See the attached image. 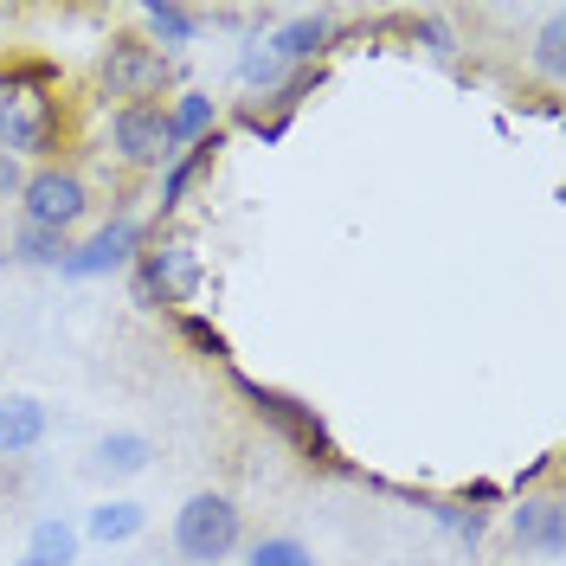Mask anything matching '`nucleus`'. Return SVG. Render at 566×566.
Instances as JSON below:
<instances>
[{"label": "nucleus", "instance_id": "0eeeda50", "mask_svg": "<svg viewBox=\"0 0 566 566\" xmlns=\"http://www.w3.org/2000/svg\"><path fill=\"white\" fill-rule=\"evenodd\" d=\"M104 155L123 175H161L175 161V136H168V109L161 104H123L104 116Z\"/></svg>", "mask_w": 566, "mask_h": 566}, {"label": "nucleus", "instance_id": "6ab92c4d", "mask_svg": "<svg viewBox=\"0 0 566 566\" xmlns=\"http://www.w3.org/2000/svg\"><path fill=\"white\" fill-rule=\"evenodd\" d=\"M77 554H84V534H77V522L39 515L33 534H27V560H39V566H71Z\"/></svg>", "mask_w": 566, "mask_h": 566}, {"label": "nucleus", "instance_id": "a878e982", "mask_svg": "<svg viewBox=\"0 0 566 566\" xmlns=\"http://www.w3.org/2000/svg\"><path fill=\"white\" fill-rule=\"evenodd\" d=\"M412 39H419L431 59H444V65L458 59V27H451L444 13H419V20H412Z\"/></svg>", "mask_w": 566, "mask_h": 566}, {"label": "nucleus", "instance_id": "423d86ee", "mask_svg": "<svg viewBox=\"0 0 566 566\" xmlns=\"http://www.w3.org/2000/svg\"><path fill=\"white\" fill-rule=\"evenodd\" d=\"M91 212H97V187H91V175H84L77 155L45 161V168H27V180H20V219L77 239V226H84Z\"/></svg>", "mask_w": 566, "mask_h": 566}, {"label": "nucleus", "instance_id": "bb28decb", "mask_svg": "<svg viewBox=\"0 0 566 566\" xmlns=\"http://www.w3.org/2000/svg\"><path fill=\"white\" fill-rule=\"evenodd\" d=\"M554 476H560V451H541V458H534L528 470L515 476V495H534V490H541V483L554 490Z\"/></svg>", "mask_w": 566, "mask_h": 566}, {"label": "nucleus", "instance_id": "4468645a", "mask_svg": "<svg viewBox=\"0 0 566 566\" xmlns=\"http://www.w3.org/2000/svg\"><path fill=\"white\" fill-rule=\"evenodd\" d=\"M168 136H175V155L180 148H193V142H207L219 129V97L212 91H193V84H180L175 97H168Z\"/></svg>", "mask_w": 566, "mask_h": 566}, {"label": "nucleus", "instance_id": "9d476101", "mask_svg": "<svg viewBox=\"0 0 566 566\" xmlns=\"http://www.w3.org/2000/svg\"><path fill=\"white\" fill-rule=\"evenodd\" d=\"M264 45L290 71H310V65H328L342 52V27H335V13H290V20H277L264 33Z\"/></svg>", "mask_w": 566, "mask_h": 566}, {"label": "nucleus", "instance_id": "ddd939ff", "mask_svg": "<svg viewBox=\"0 0 566 566\" xmlns=\"http://www.w3.org/2000/svg\"><path fill=\"white\" fill-rule=\"evenodd\" d=\"M155 52H168V59H180L193 39L207 33V13L200 7H180V0H142V27H136Z\"/></svg>", "mask_w": 566, "mask_h": 566}, {"label": "nucleus", "instance_id": "dca6fc26", "mask_svg": "<svg viewBox=\"0 0 566 566\" xmlns=\"http://www.w3.org/2000/svg\"><path fill=\"white\" fill-rule=\"evenodd\" d=\"M155 463V444L142 438V431H104L97 444H91V476H142Z\"/></svg>", "mask_w": 566, "mask_h": 566}, {"label": "nucleus", "instance_id": "2eb2a0df", "mask_svg": "<svg viewBox=\"0 0 566 566\" xmlns=\"http://www.w3.org/2000/svg\"><path fill=\"white\" fill-rule=\"evenodd\" d=\"M142 528H148V509L129 502V495H109V502H97V509L77 522V534L97 541V547H123V541H136Z\"/></svg>", "mask_w": 566, "mask_h": 566}, {"label": "nucleus", "instance_id": "9b49d317", "mask_svg": "<svg viewBox=\"0 0 566 566\" xmlns=\"http://www.w3.org/2000/svg\"><path fill=\"white\" fill-rule=\"evenodd\" d=\"M226 136H232V129L219 123V129H212L207 142L180 148L175 161H168V168L155 175V226H161V219H175V212L187 207V193H193V187H200V180L212 175V161H219V148H226Z\"/></svg>", "mask_w": 566, "mask_h": 566}, {"label": "nucleus", "instance_id": "f257e3e1", "mask_svg": "<svg viewBox=\"0 0 566 566\" xmlns=\"http://www.w3.org/2000/svg\"><path fill=\"white\" fill-rule=\"evenodd\" d=\"M71 148H77V129H71L65 91L0 84V155H13L20 168H45V161H65Z\"/></svg>", "mask_w": 566, "mask_h": 566}, {"label": "nucleus", "instance_id": "c85d7f7f", "mask_svg": "<svg viewBox=\"0 0 566 566\" xmlns=\"http://www.w3.org/2000/svg\"><path fill=\"white\" fill-rule=\"evenodd\" d=\"M13 566H39V560H13Z\"/></svg>", "mask_w": 566, "mask_h": 566}, {"label": "nucleus", "instance_id": "39448f33", "mask_svg": "<svg viewBox=\"0 0 566 566\" xmlns=\"http://www.w3.org/2000/svg\"><path fill=\"white\" fill-rule=\"evenodd\" d=\"M175 554L187 566H226L245 554V509L226 490H193L175 509Z\"/></svg>", "mask_w": 566, "mask_h": 566}, {"label": "nucleus", "instance_id": "1a4fd4ad", "mask_svg": "<svg viewBox=\"0 0 566 566\" xmlns=\"http://www.w3.org/2000/svg\"><path fill=\"white\" fill-rule=\"evenodd\" d=\"M509 541H515L522 554H547V560H560L566 554V495L560 490L515 495V509H509Z\"/></svg>", "mask_w": 566, "mask_h": 566}, {"label": "nucleus", "instance_id": "b1692460", "mask_svg": "<svg viewBox=\"0 0 566 566\" xmlns=\"http://www.w3.org/2000/svg\"><path fill=\"white\" fill-rule=\"evenodd\" d=\"M245 566H316V554L296 534H258V541H245Z\"/></svg>", "mask_w": 566, "mask_h": 566}, {"label": "nucleus", "instance_id": "f8f14e48", "mask_svg": "<svg viewBox=\"0 0 566 566\" xmlns=\"http://www.w3.org/2000/svg\"><path fill=\"white\" fill-rule=\"evenodd\" d=\"M45 431H52L45 399H33V392H0V463L33 458L39 444H45Z\"/></svg>", "mask_w": 566, "mask_h": 566}, {"label": "nucleus", "instance_id": "5701e85b", "mask_svg": "<svg viewBox=\"0 0 566 566\" xmlns=\"http://www.w3.org/2000/svg\"><path fill=\"white\" fill-rule=\"evenodd\" d=\"M0 84H20V91H65V71L39 52H13L0 59Z\"/></svg>", "mask_w": 566, "mask_h": 566}, {"label": "nucleus", "instance_id": "393cba45", "mask_svg": "<svg viewBox=\"0 0 566 566\" xmlns=\"http://www.w3.org/2000/svg\"><path fill=\"white\" fill-rule=\"evenodd\" d=\"M232 123H239V129H251L258 142H283L296 116H290V109H277L271 97H245V104L232 109Z\"/></svg>", "mask_w": 566, "mask_h": 566}, {"label": "nucleus", "instance_id": "a211bd4d", "mask_svg": "<svg viewBox=\"0 0 566 566\" xmlns=\"http://www.w3.org/2000/svg\"><path fill=\"white\" fill-rule=\"evenodd\" d=\"M232 71H239V84H245L251 97H277L283 77H290V65L264 45V33H251L245 45H239V65H232Z\"/></svg>", "mask_w": 566, "mask_h": 566}, {"label": "nucleus", "instance_id": "7ed1b4c3", "mask_svg": "<svg viewBox=\"0 0 566 566\" xmlns=\"http://www.w3.org/2000/svg\"><path fill=\"white\" fill-rule=\"evenodd\" d=\"M207 283V264H200V245L180 239V232H148L142 258L129 264V303L142 316H180Z\"/></svg>", "mask_w": 566, "mask_h": 566}, {"label": "nucleus", "instance_id": "4be33fe9", "mask_svg": "<svg viewBox=\"0 0 566 566\" xmlns=\"http://www.w3.org/2000/svg\"><path fill=\"white\" fill-rule=\"evenodd\" d=\"M419 509H431V522H438V528H451L463 547H476V541L490 534V515H483V509H463L458 495H419Z\"/></svg>", "mask_w": 566, "mask_h": 566}, {"label": "nucleus", "instance_id": "f3484780", "mask_svg": "<svg viewBox=\"0 0 566 566\" xmlns=\"http://www.w3.org/2000/svg\"><path fill=\"white\" fill-rule=\"evenodd\" d=\"M528 71L547 84V97H560V84H566V13H547V20H541V33H534V45H528Z\"/></svg>", "mask_w": 566, "mask_h": 566}, {"label": "nucleus", "instance_id": "f03ea898", "mask_svg": "<svg viewBox=\"0 0 566 566\" xmlns=\"http://www.w3.org/2000/svg\"><path fill=\"white\" fill-rule=\"evenodd\" d=\"M180 91V59L155 52L142 33H109L97 45V65H91V97H104L109 109L123 104H168Z\"/></svg>", "mask_w": 566, "mask_h": 566}, {"label": "nucleus", "instance_id": "cd10ccee", "mask_svg": "<svg viewBox=\"0 0 566 566\" xmlns=\"http://www.w3.org/2000/svg\"><path fill=\"white\" fill-rule=\"evenodd\" d=\"M20 180H27V168L13 155H0V200H20Z\"/></svg>", "mask_w": 566, "mask_h": 566}, {"label": "nucleus", "instance_id": "6e6552de", "mask_svg": "<svg viewBox=\"0 0 566 566\" xmlns=\"http://www.w3.org/2000/svg\"><path fill=\"white\" fill-rule=\"evenodd\" d=\"M142 245H148V226H142L136 212H109L104 226H91L84 239H71L59 277L91 283V277H109V271H129L142 258Z\"/></svg>", "mask_w": 566, "mask_h": 566}, {"label": "nucleus", "instance_id": "20e7f679", "mask_svg": "<svg viewBox=\"0 0 566 566\" xmlns=\"http://www.w3.org/2000/svg\"><path fill=\"white\" fill-rule=\"evenodd\" d=\"M226 374H232V392L251 406V419L271 424L310 470H342V476H348V458L335 451V438H328V424L316 419V406H303L296 392H283V387H264V380H251L239 367H226Z\"/></svg>", "mask_w": 566, "mask_h": 566}, {"label": "nucleus", "instance_id": "412c9836", "mask_svg": "<svg viewBox=\"0 0 566 566\" xmlns=\"http://www.w3.org/2000/svg\"><path fill=\"white\" fill-rule=\"evenodd\" d=\"M65 251H71L65 232H45V226H33V219H20L7 258H13V264H33V271H59V264H65Z\"/></svg>", "mask_w": 566, "mask_h": 566}, {"label": "nucleus", "instance_id": "aec40b11", "mask_svg": "<svg viewBox=\"0 0 566 566\" xmlns=\"http://www.w3.org/2000/svg\"><path fill=\"white\" fill-rule=\"evenodd\" d=\"M175 335H180V348L193 354V360H207V367H232V342H226V328H219L212 316H200V310H180Z\"/></svg>", "mask_w": 566, "mask_h": 566}]
</instances>
